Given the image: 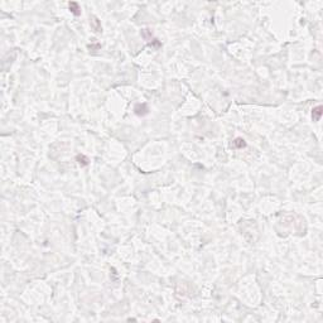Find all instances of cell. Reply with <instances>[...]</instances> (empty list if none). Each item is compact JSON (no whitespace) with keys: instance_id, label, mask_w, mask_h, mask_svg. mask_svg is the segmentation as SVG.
I'll list each match as a JSON object with an SVG mask.
<instances>
[{"instance_id":"cell-5","label":"cell","mask_w":323,"mask_h":323,"mask_svg":"<svg viewBox=\"0 0 323 323\" xmlns=\"http://www.w3.org/2000/svg\"><path fill=\"white\" fill-rule=\"evenodd\" d=\"M77 160H78V164L81 165V167H85V165H87L88 164V158L87 157H85V155H77Z\"/></svg>"},{"instance_id":"cell-2","label":"cell","mask_w":323,"mask_h":323,"mask_svg":"<svg viewBox=\"0 0 323 323\" xmlns=\"http://www.w3.org/2000/svg\"><path fill=\"white\" fill-rule=\"evenodd\" d=\"M322 114H323V107L321 105L313 107V110H312V119H313L314 121H318L322 116Z\"/></svg>"},{"instance_id":"cell-4","label":"cell","mask_w":323,"mask_h":323,"mask_svg":"<svg viewBox=\"0 0 323 323\" xmlns=\"http://www.w3.org/2000/svg\"><path fill=\"white\" fill-rule=\"evenodd\" d=\"M234 147L241 149V148H245L246 147V143H245V140L242 138H236L235 141H234Z\"/></svg>"},{"instance_id":"cell-1","label":"cell","mask_w":323,"mask_h":323,"mask_svg":"<svg viewBox=\"0 0 323 323\" xmlns=\"http://www.w3.org/2000/svg\"><path fill=\"white\" fill-rule=\"evenodd\" d=\"M134 111L138 116H145L149 112V109L147 106V103H138V105H135Z\"/></svg>"},{"instance_id":"cell-3","label":"cell","mask_w":323,"mask_h":323,"mask_svg":"<svg viewBox=\"0 0 323 323\" xmlns=\"http://www.w3.org/2000/svg\"><path fill=\"white\" fill-rule=\"evenodd\" d=\"M68 6H69V10L72 13H73L75 15H80L81 14V12H80V5L77 4V3H75V2H72V3H69L68 4Z\"/></svg>"}]
</instances>
